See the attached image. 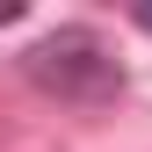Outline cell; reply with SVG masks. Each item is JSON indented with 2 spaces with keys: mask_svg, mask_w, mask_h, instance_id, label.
I'll return each mask as SVG.
<instances>
[{
  "mask_svg": "<svg viewBox=\"0 0 152 152\" xmlns=\"http://www.w3.org/2000/svg\"><path fill=\"white\" fill-rule=\"evenodd\" d=\"M22 15H29L22 0H0V29H7V22H22Z\"/></svg>",
  "mask_w": 152,
  "mask_h": 152,
  "instance_id": "7a4b0ae2",
  "label": "cell"
},
{
  "mask_svg": "<svg viewBox=\"0 0 152 152\" xmlns=\"http://www.w3.org/2000/svg\"><path fill=\"white\" fill-rule=\"evenodd\" d=\"M22 72H29V87H44L51 102H72V109H102V102L123 94V58L87 22H65V29L36 36L22 51Z\"/></svg>",
  "mask_w": 152,
  "mask_h": 152,
  "instance_id": "6da1fadb",
  "label": "cell"
},
{
  "mask_svg": "<svg viewBox=\"0 0 152 152\" xmlns=\"http://www.w3.org/2000/svg\"><path fill=\"white\" fill-rule=\"evenodd\" d=\"M130 22H138V29H145V36H152V7H130Z\"/></svg>",
  "mask_w": 152,
  "mask_h": 152,
  "instance_id": "3957f363",
  "label": "cell"
}]
</instances>
